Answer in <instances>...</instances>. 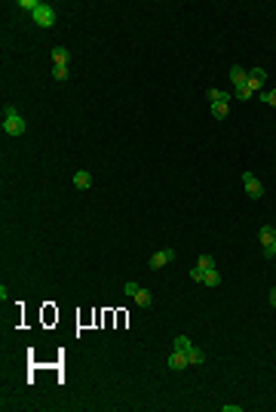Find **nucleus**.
<instances>
[{
	"instance_id": "1",
	"label": "nucleus",
	"mask_w": 276,
	"mask_h": 412,
	"mask_svg": "<svg viewBox=\"0 0 276 412\" xmlns=\"http://www.w3.org/2000/svg\"><path fill=\"white\" fill-rule=\"evenodd\" d=\"M25 129H28V123H25V117L19 114V108L3 105V132L13 135V139H19V135H25Z\"/></svg>"
},
{
	"instance_id": "2",
	"label": "nucleus",
	"mask_w": 276,
	"mask_h": 412,
	"mask_svg": "<svg viewBox=\"0 0 276 412\" xmlns=\"http://www.w3.org/2000/svg\"><path fill=\"white\" fill-rule=\"evenodd\" d=\"M31 19L37 22L40 28H52V25H55V9H52L49 3H43V0H40V6L31 13Z\"/></svg>"
},
{
	"instance_id": "3",
	"label": "nucleus",
	"mask_w": 276,
	"mask_h": 412,
	"mask_svg": "<svg viewBox=\"0 0 276 412\" xmlns=\"http://www.w3.org/2000/svg\"><path fill=\"white\" fill-rule=\"evenodd\" d=\"M258 240H261L264 256L273 258V256H276V234H273V225H264V228H261V234H258Z\"/></svg>"
},
{
	"instance_id": "4",
	"label": "nucleus",
	"mask_w": 276,
	"mask_h": 412,
	"mask_svg": "<svg viewBox=\"0 0 276 412\" xmlns=\"http://www.w3.org/2000/svg\"><path fill=\"white\" fill-rule=\"evenodd\" d=\"M175 258H178L175 249H160V253L151 256V261H147V265H151V271H160V268H166L169 261H175Z\"/></svg>"
},
{
	"instance_id": "5",
	"label": "nucleus",
	"mask_w": 276,
	"mask_h": 412,
	"mask_svg": "<svg viewBox=\"0 0 276 412\" xmlns=\"http://www.w3.org/2000/svg\"><path fill=\"white\" fill-rule=\"evenodd\" d=\"M243 188H246V194H249L252 200L264 197V185H261V181H258L255 176H252V173H243Z\"/></svg>"
},
{
	"instance_id": "6",
	"label": "nucleus",
	"mask_w": 276,
	"mask_h": 412,
	"mask_svg": "<svg viewBox=\"0 0 276 412\" xmlns=\"http://www.w3.org/2000/svg\"><path fill=\"white\" fill-rule=\"evenodd\" d=\"M264 80H267V71H264V68H252L249 77H246V86L252 89V93H258V89L264 86Z\"/></svg>"
},
{
	"instance_id": "7",
	"label": "nucleus",
	"mask_w": 276,
	"mask_h": 412,
	"mask_svg": "<svg viewBox=\"0 0 276 412\" xmlns=\"http://www.w3.org/2000/svg\"><path fill=\"white\" fill-rule=\"evenodd\" d=\"M74 188L77 191H89L92 188V176L86 173V169H77V173H74Z\"/></svg>"
},
{
	"instance_id": "8",
	"label": "nucleus",
	"mask_w": 276,
	"mask_h": 412,
	"mask_svg": "<svg viewBox=\"0 0 276 412\" xmlns=\"http://www.w3.org/2000/svg\"><path fill=\"white\" fill-rule=\"evenodd\" d=\"M246 77H249V71H246L243 65H233V68H230V83H233V86H243Z\"/></svg>"
},
{
	"instance_id": "9",
	"label": "nucleus",
	"mask_w": 276,
	"mask_h": 412,
	"mask_svg": "<svg viewBox=\"0 0 276 412\" xmlns=\"http://www.w3.org/2000/svg\"><path fill=\"white\" fill-rule=\"evenodd\" d=\"M132 299H135V305H141V308H151L154 295H151V289H144V286H138V292L132 295Z\"/></svg>"
},
{
	"instance_id": "10",
	"label": "nucleus",
	"mask_w": 276,
	"mask_h": 412,
	"mask_svg": "<svg viewBox=\"0 0 276 412\" xmlns=\"http://www.w3.org/2000/svg\"><path fill=\"white\" fill-rule=\"evenodd\" d=\"M184 366H190V363H187V354H184V351H175V354L169 357V369H184Z\"/></svg>"
},
{
	"instance_id": "11",
	"label": "nucleus",
	"mask_w": 276,
	"mask_h": 412,
	"mask_svg": "<svg viewBox=\"0 0 276 412\" xmlns=\"http://www.w3.org/2000/svg\"><path fill=\"white\" fill-rule=\"evenodd\" d=\"M71 62V52L65 47H52V65H68Z\"/></svg>"
},
{
	"instance_id": "12",
	"label": "nucleus",
	"mask_w": 276,
	"mask_h": 412,
	"mask_svg": "<svg viewBox=\"0 0 276 412\" xmlns=\"http://www.w3.org/2000/svg\"><path fill=\"white\" fill-rule=\"evenodd\" d=\"M230 99H233V93H227V89H209V102H212V105H218V102H227V105H230Z\"/></svg>"
},
{
	"instance_id": "13",
	"label": "nucleus",
	"mask_w": 276,
	"mask_h": 412,
	"mask_svg": "<svg viewBox=\"0 0 276 412\" xmlns=\"http://www.w3.org/2000/svg\"><path fill=\"white\" fill-rule=\"evenodd\" d=\"M206 360V354H203V348H197V345H190V351H187V363L190 366H200Z\"/></svg>"
},
{
	"instance_id": "14",
	"label": "nucleus",
	"mask_w": 276,
	"mask_h": 412,
	"mask_svg": "<svg viewBox=\"0 0 276 412\" xmlns=\"http://www.w3.org/2000/svg\"><path fill=\"white\" fill-rule=\"evenodd\" d=\"M218 283H221V274H218V268H212V271L203 274V286H218Z\"/></svg>"
},
{
	"instance_id": "15",
	"label": "nucleus",
	"mask_w": 276,
	"mask_h": 412,
	"mask_svg": "<svg viewBox=\"0 0 276 412\" xmlns=\"http://www.w3.org/2000/svg\"><path fill=\"white\" fill-rule=\"evenodd\" d=\"M227 111H230V108H227V102H218V105H212V117H215V120H224V117H227Z\"/></svg>"
},
{
	"instance_id": "16",
	"label": "nucleus",
	"mask_w": 276,
	"mask_h": 412,
	"mask_svg": "<svg viewBox=\"0 0 276 412\" xmlns=\"http://www.w3.org/2000/svg\"><path fill=\"white\" fill-rule=\"evenodd\" d=\"M190 345H193V341H190L187 335H175V351H184V354H187Z\"/></svg>"
},
{
	"instance_id": "17",
	"label": "nucleus",
	"mask_w": 276,
	"mask_h": 412,
	"mask_svg": "<svg viewBox=\"0 0 276 412\" xmlns=\"http://www.w3.org/2000/svg\"><path fill=\"white\" fill-rule=\"evenodd\" d=\"M68 74H71V71H68V65H52V77L55 80H68Z\"/></svg>"
},
{
	"instance_id": "18",
	"label": "nucleus",
	"mask_w": 276,
	"mask_h": 412,
	"mask_svg": "<svg viewBox=\"0 0 276 412\" xmlns=\"http://www.w3.org/2000/svg\"><path fill=\"white\" fill-rule=\"evenodd\" d=\"M197 268H203V271H212V268H215V258H212V256H200Z\"/></svg>"
},
{
	"instance_id": "19",
	"label": "nucleus",
	"mask_w": 276,
	"mask_h": 412,
	"mask_svg": "<svg viewBox=\"0 0 276 412\" xmlns=\"http://www.w3.org/2000/svg\"><path fill=\"white\" fill-rule=\"evenodd\" d=\"M19 6H22V9H28V13H34V9L40 6V0H19Z\"/></svg>"
},
{
	"instance_id": "20",
	"label": "nucleus",
	"mask_w": 276,
	"mask_h": 412,
	"mask_svg": "<svg viewBox=\"0 0 276 412\" xmlns=\"http://www.w3.org/2000/svg\"><path fill=\"white\" fill-rule=\"evenodd\" d=\"M261 102H267V105H276V89H267V93H261Z\"/></svg>"
},
{
	"instance_id": "21",
	"label": "nucleus",
	"mask_w": 276,
	"mask_h": 412,
	"mask_svg": "<svg viewBox=\"0 0 276 412\" xmlns=\"http://www.w3.org/2000/svg\"><path fill=\"white\" fill-rule=\"evenodd\" d=\"M203 274H206L203 268H197V265H193V268H190V280H197V283H203Z\"/></svg>"
},
{
	"instance_id": "22",
	"label": "nucleus",
	"mask_w": 276,
	"mask_h": 412,
	"mask_svg": "<svg viewBox=\"0 0 276 412\" xmlns=\"http://www.w3.org/2000/svg\"><path fill=\"white\" fill-rule=\"evenodd\" d=\"M123 292H126V295H129V299H132V295L138 292V283H132V280H129V283H126V286H123Z\"/></svg>"
},
{
	"instance_id": "23",
	"label": "nucleus",
	"mask_w": 276,
	"mask_h": 412,
	"mask_svg": "<svg viewBox=\"0 0 276 412\" xmlns=\"http://www.w3.org/2000/svg\"><path fill=\"white\" fill-rule=\"evenodd\" d=\"M221 409H224V412H243V406H239V403H224Z\"/></svg>"
},
{
	"instance_id": "24",
	"label": "nucleus",
	"mask_w": 276,
	"mask_h": 412,
	"mask_svg": "<svg viewBox=\"0 0 276 412\" xmlns=\"http://www.w3.org/2000/svg\"><path fill=\"white\" fill-rule=\"evenodd\" d=\"M270 305H276V286L270 289Z\"/></svg>"
},
{
	"instance_id": "25",
	"label": "nucleus",
	"mask_w": 276,
	"mask_h": 412,
	"mask_svg": "<svg viewBox=\"0 0 276 412\" xmlns=\"http://www.w3.org/2000/svg\"><path fill=\"white\" fill-rule=\"evenodd\" d=\"M273 234H276V228H273Z\"/></svg>"
}]
</instances>
